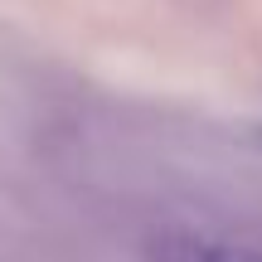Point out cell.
Returning a JSON list of instances; mask_svg holds the SVG:
<instances>
[{
  "label": "cell",
  "instance_id": "cell-1",
  "mask_svg": "<svg viewBox=\"0 0 262 262\" xmlns=\"http://www.w3.org/2000/svg\"><path fill=\"white\" fill-rule=\"evenodd\" d=\"M146 262H262L257 243L224 233H199V228H160L141 243Z\"/></svg>",
  "mask_w": 262,
  "mask_h": 262
}]
</instances>
